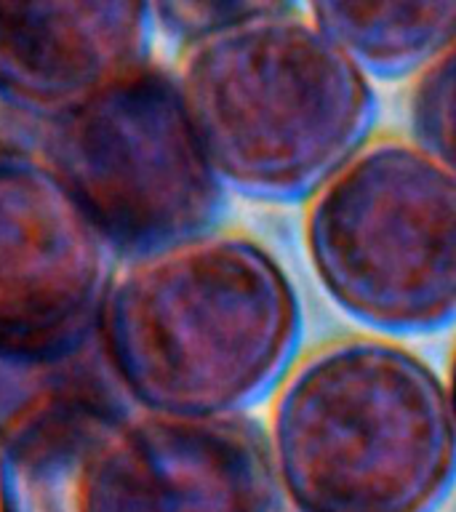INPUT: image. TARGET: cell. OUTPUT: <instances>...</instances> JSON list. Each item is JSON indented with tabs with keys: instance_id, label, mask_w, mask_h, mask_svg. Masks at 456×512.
<instances>
[{
	"instance_id": "obj_1",
	"label": "cell",
	"mask_w": 456,
	"mask_h": 512,
	"mask_svg": "<svg viewBox=\"0 0 456 512\" xmlns=\"http://www.w3.org/2000/svg\"><path fill=\"white\" fill-rule=\"evenodd\" d=\"M299 336L302 307L278 259L208 232L126 262L96 342L139 411L235 416L286 376Z\"/></svg>"
},
{
	"instance_id": "obj_2",
	"label": "cell",
	"mask_w": 456,
	"mask_h": 512,
	"mask_svg": "<svg viewBox=\"0 0 456 512\" xmlns=\"http://www.w3.org/2000/svg\"><path fill=\"white\" fill-rule=\"evenodd\" d=\"M224 187L312 198L371 139V78L288 3L184 46L174 72Z\"/></svg>"
},
{
	"instance_id": "obj_3",
	"label": "cell",
	"mask_w": 456,
	"mask_h": 512,
	"mask_svg": "<svg viewBox=\"0 0 456 512\" xmlns=\"http://www.w3.org/2000/svg\"><path fill=\"white\" fill-rule=\"evenodd\" d=\"M267 440L294 512H435L456 480L446 384L384 339L302 360L275 395Z\"/></svg>"
},
{
	"instance_id": "obj_4",
	"label": "cell",
	"mask_w": 456,
	"mask_h": 512,
	"mask_svg": "<svg viewBox=\"0 0 456 512\" xmlns=\"http://www.w3.org/2000/svg\"><path fill=\"white\" fill-rule=\"evenodd\" d=\"M304 243L326 294L382 334L456 320V174L411 139H376L310 198Z\"/></svg>"
},
{
	"instance_id": "obj_5",
	"label": "cell",
	"mask_w": 456,
	"mask_h": 512,
	"mask_svg": "<svg viewBox=\"0 0 456 512\" xmlns=\"http://www.w3.org/2000/svg\"><path fill=\"white\" fill-rule=\"evenodd\" d=\"M38 155L126 262L203 238L222 214L176 75L152 62L43 126Z\"/></svg>"
},
{
	"instance_id": "obj_6",
	"label": "cell",
	"mask_w": 456,
	"mask_h": 512,
	"mask_svg": "<svg viewBox=\"0 0 456 512\" xmlns=\"http://www.w3.org/2000/svg\"><path fill=\"white\" fill-rule=\"evenodd\" d=\"M115 254L38 152L0 155V358L91 350Z\"/></svg>"
},
{
	"instance_id": "obj_7",
	"label": "cell",
	"mask_w": 456,
	"mask_h": 512,
	"mask_svg": "<svg viewBox=\"0 0 456 512\" xmlns=\"http://www.w3.org/2000/svg\"><path fill=\"white\" fill-rule=\"evenodd\" d=\"M280 502L267 432L243 414L120 408L83 472V512H280Z\"/></svg>"
},
{
	"instance_id": "obj_8",
	"label": "cell",
	"mask_w": 456,
	"mask_h": 512,
	"mask_svg": "<svg viewBox=\"0 0 456 512\" xmlns=\"http://www.w3.org/2000/svg\"><path fill=\"white\" fill-rule=\"evenodd\" d=\"M152 24L123 0L0 3V96L48 126L150 62Z\"/></svg>"
},
{
	"instance_id": "obj_9",
	"label": "cell",
	"mask_w": 456,
	"mask_h": 512,
	"mask_svg": "<svg viewBox=\"0 0 456 512\" xmlns=\"http://www.w3.org/2000/svg\"><path fill=\"white\" fill-rule=\"evenodd\" d=\"M126 406L99 342L48 368L0 416V512H83L88 454Z\"/></svg>"
},
{
	"instance_id": "obj_10",
	"label": "cell",
	"mask_w": 456,
	"mask_h": 512,
	"mask_svg": "<svg viewBox=\"0 0 456 512\" xmlns=\"http://www.w3.org/2000/svg\"><path fill=\"white\" fill-rule=\"evenodd\" d=\"M307 14L368 78H419L456 40V3H315Z\"/></svg>"
},
{
	"instance_id": "obj_11",
	"label": "cell",
	"mask_w": 456,
	"mask_h": 512,
	"mask_svg": "<svg viewBox=\"0 0 456 512\" xmlns=\"http://www.w3.org/2000/svg\"><path fill=\"white\" fill-rule=\"evenodd\" d=\"M408 118L414 142L456 174V40L416 78Z\"/></svg>"
},
{
	"instance_id": "obj_12",
	"label": "cell",
	"mask_w": 456,
	"mask_h": 512,
	"mask_svg": "<svg viewBox=\"0 0 456 512\" xmlns=\"http://www.w3.org/2000/svg\"><path fill=\"white\" fill-rule=\"evenodd\" d=\"M267 6L270 3H160V6H152V19L171 38L190 46L195 40L216 35L262 14Z\"/></svg>"
},
{
	"instance_id": "obj_13",
	"label": "cell",
	"mask_w": 456,
	"mask_h": 512,
	"mask_svg": "<svg viewBox=\"0 0 456 512\" xmlns=\"http://www.w3.org/2000/svg\"><path fill=\"white\" fill-rule=\"evenodd\" d=\"M43 126L24 118L0 96V155L8 152H38Z\"/></svg>"
},
{
	"instance_id": "obj_14",
	"label": "cell",
	"mask_w": 456,
	"mask_h": 512,
	"mask_svg": "<svg viewBox=\"0 0 456 512\" xmlns=\"http://www.w3.org/2000/svg\"><path fill=\"white\" fill-rule=\"evenodd\" d=\"M448 400H451V411H454V419H456V347H454V355H451V366H448Z\"/></svg>"
}]
</instances>
